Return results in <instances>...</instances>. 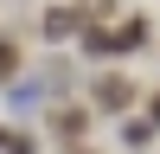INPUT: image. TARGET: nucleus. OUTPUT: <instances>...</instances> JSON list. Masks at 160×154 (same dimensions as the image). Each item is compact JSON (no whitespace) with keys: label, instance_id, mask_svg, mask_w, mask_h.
I'll use <instances>...</instances> for the list:
<instances>
[{"label":"nucleus","instance_id":"nucleus-1","mask_svg":"<svg viewBox=\"0 0 160 154\" xmlns=\"http://www.w3.org/2000/svg\"><path fill=\"white\" fill-rule=\"evenodd\" d=\"M90 103H96L102 116H128L141 103V90H135V77H122V71H102L96 84H90Z\"/></svg>","mask_w":160,"mask_h":154},{"label":"nucleus","instance_id":"nucleus-8","mask_svg":"<svg viewBox=\"0 0 160 154\" xmlns=\"http://www.w3.org/2000/svg\"><path fill=\"white\" fill-rule=\"evenodd\" d=\"M148 122L160 128V90H148Z\"/></svg>","mask_w":160,"mask_h":154},{"label":"nucleus","instance_id":"nucleus-3","mask_svg":"<svg viewBox=\"0 0 160 154\" xmlns=\"http://www.w3.org/2000/svg\"><path fill=\"white\" fill-rule=\"evenodd\" d=\"M90 116H96V109H83V103H51V116H45V122H51V135H58L64 148H71V141H83Z\"/></svg>","mask_w":160,"mask_h":154},{"label":"nucleus","instance_id":"nucleus-7","mask_svg":"<svg viewBox=\"0 0 160 154\" xmlns=\"http://www.w3.org/2000/svg\"><path fill=\"white\" fill-rule=\"evenodd\" d=\"M7 154H38V141H32V135H13V141H7Z\"/></svg>","mask_w":160,"mask_h":154},{"label":"nucleus","instance_id":"nucleus-5","mask_svg":"<svg viewBox=\"0 0 160 154\" xmlns=\"http://www.w3.org/2000/svg\"><path fill=\"white\" fill-rule=\"evenodd\" d=\"M38 90H45V84H38V77H26V84H13V90H7V103H13V109H32Z\"/></svg>","mask_w":160,"mask_h":154},{"label":"nucleus","instance_id":"nucleus-6","mask_svg":"<svg viewBox=\"0 0 160 154\" xmlns=\"http://www.w3.org/2000/svg\"><path fill=\"white\" fill-rule=\"evenodd\" d=\"M19 64H26V58H19V38L7 32V38H0V77H13V71H19Z\"/></svg>","mask_w":160,"mask_h":154},{"label":"nucleus","instance_id":"nucleus-10","mask_svg":"<svg viewBox=\"0 0 160 154\" xmlns=\"http://www.w3.org/2000/svg\"><path fill=\"white\" fill-rule=\"evenodd\" d=\"M7 141H13V135H7V128H0V148H7Z\"/></svg>","mask_w":160,"mask_h":154},{"label":"nucleus","instance_id":"nucleus-2","mask_svg":"<svg viewBox=\"0 0 160 154\" xmlns=\"http://www.w3.org/2000/svg\"><path fill=\"white\" fill-rule=\"evenodd\" d=\"M83 26H96L83 0H58V7H45V19H38V32H45L51 45H64V38H77Z\"/></svg>","mask_w":160,"mask_h":154},{"label":"nucleus","instance_id":"nucleus-4","mask_svg":"<svg viewBox=\"0 0 160 154\" xmlns=\"http://www.w3.org/2000/svg\"><path fill=\"white\" fill-rule=\"evenodd\" d=\"M115 32H122V51H135V45H148V38H154V26H148V19L135 13V19H122Z\"/></svg>","mask_w":160,"mask_h":154},{"label":"nucleus","instance_id":"nucleus-9","mask_svg":"<svg viewBox=\"0 0 160 154\" xmlns=\"http://www.w3.org/2000/svg\"><path fill=\"white\" fill-rule=\"evenodd\" d=\"M64 154H96V148H64Z\"/></svg>","mask_w":160,"mask_h":154}]
</instances>
